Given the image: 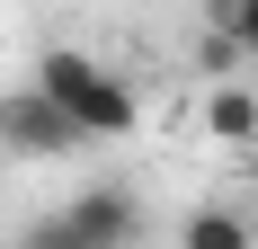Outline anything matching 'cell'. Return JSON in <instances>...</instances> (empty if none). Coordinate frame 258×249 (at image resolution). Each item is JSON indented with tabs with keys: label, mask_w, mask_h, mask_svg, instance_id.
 Instances as JSON below:
<instances>
[{
	"label": "cell",
	"mask_w": 258,
	"mask_h": 249,
	"mask_svg": "<svg viewBox=\"0 0 258 249\" xmlns=\"http://www.w3.org/2000/svg\"><path fill=\"white\" fill-rule=\"evenodd\" d=\"M0 151H18V160H62V151H80V134H72L62 107H45L36 89H27V98L0 107Z\"/></svg>",
	"instance_id": "cell-3"
},
{
	"label": "cell",
	"mask_w": 258,
	"mask_h": 249,
	"mask_svg": "<svg viewBox=\"0 0 258 249\" xmlns=\"http://www.w3.org/2000/svg\"><path fill=\"white\" fill-rule=\"evenodd\" d=\"M178 249H249V223H240L232 205H196L178 223Z\"/></svg>",
	"instance_id": "cell-5"
},
{
	"label": "cell",
	"mask_w": 258,
	"mask_h": 249,
	"mask_svg": "<svg viewBox=\"0 0 258 249\" xmlns=\"http://www.w3.org/2000/svg\"><path fill=\"white\" fill-rule=\"evenodd\" d=\"M205 134H214V143H258V89L214 80V89H205Z\"/></svg>",
	"instance_id": "cell-4"
},
{
	"label": "cell",
	"mask_w": 258,
	"mask_h": 249,
	"mask_svg": "<svg viewBox=\"0 0 258 249\" xmlns=\"http://www.w3.org/2000/svg\"><path fill=\"white\" fill-rule=\"evenodd\" d=\"M134 231H143V205H134L125 187H89V196H72L62 214H45L18 249H125Z\"/></svg>",
	"instance_id": "cell-2"
},
{
	"label": "cell",
	"mask_w": 258,
	"mask_h": 249,
	"mask_svg": "<svg viewBox=\"0 0 258 249\" xmlns=\"http://www.w3.org/2000/svg\"><path fill=\"white\" fill-rule=\"evenodd\" d=\"M214 36H223V45L240 53V63H258V0H223V9H214Z\"/></svg>",
	"instance_id": "cell-6"
},
{
	"label": "cell",
	"mask_w": 258,
	"mask_h": 249,
	"mask_svg": "<svg viewBox=\"0 0 258 249\" xmlns=\"http://www.w3.org/2000/svg\"><path fill=\"white\" fill-rule=\"evenodd\" d=\"M36 98L62 107L80 143H125L134 125H143V98L107 72L98 53H80V45H53L45 63H36Z\"/></svg>",
	"instance_id": "cell-1"
}]
</instances>
